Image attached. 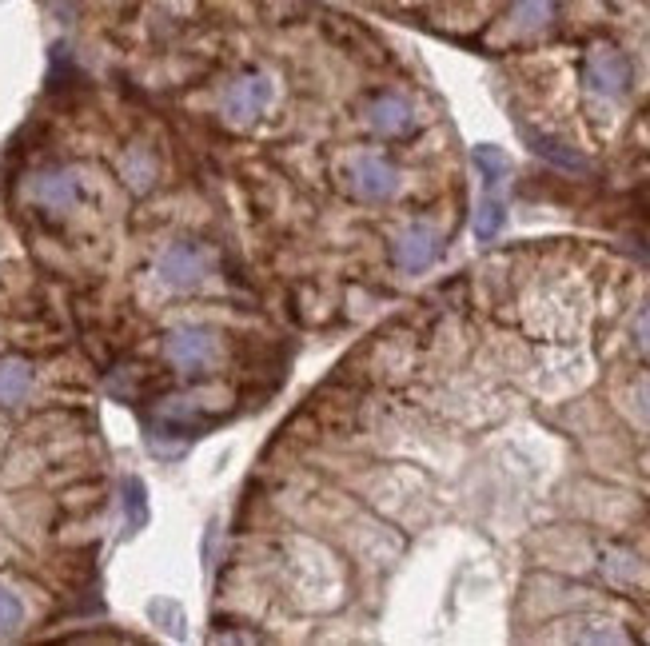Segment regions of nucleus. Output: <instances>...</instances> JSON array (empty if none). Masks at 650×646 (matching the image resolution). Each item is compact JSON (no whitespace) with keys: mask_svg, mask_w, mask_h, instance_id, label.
<instances>
[{"mask_svg":"<svg viewBox=\"0 0 650 646\" xmlns=\"http://www.w3.org/2000/svg\"><path fill=\"white\" fill-rule=\"evenodd\" d=\"M582 81L594 96L603 100H618L630 84V64L615 45H591L587 64H582Z\"/></svg>","mask_w":650,"mask_h":646,"instance_id":"1","label":"nucleus"},{"mask_svg":"<svg viewBox=\"0 0 650 646\" xmlns=\"http://www.w3.org/2000/svg\"><path fill=\"white\" fill-rule=\"evenodd\" d=\"M164 356L176 371L184 375H200V371L212 368L216 359V335L208 327H176L168 339H164Z\"/></svg>","mask_w":650,"mask_h":646,"instance_id":"2","label":"nucleus"},{"mask_svg":"<svg viewBox=\"0 0 650 646\" xmlns=\"http://www.w3.org/2000/svg\"><path fill=\"white\" fill-rule=\"evenodd\" d=\"M272 105V81L264 72H248V76H236L228 88H224L220 112L232 120V124H252L256 116H264V108Z\"/></svg>","mask_w":650,"mask_h":646,"instance_id":"3","label":"nucleus"},{"mask_svg":"<svg viewBox=\"0 0 650 646\" xmlns=\"http://www.w3.org/2000/svg\"><path fill=\"white\" fill-rule=\"evenodd\" d=\"M348 188L368 204H380V200H392L395 188H399V172L384 156H351L348 160Z\"/></svg>","mask_w":650,"mask_h":646,"instance_id":"4","label":"nucleus"},{"mask_svg":"<svg viewBox=\"0 0 650 646\" xmlns=\"http://www.w3.org/2000/svg\"><path fill=\"white\" fill-rule=\"evenodd\" d=\"M204 276H208V252H204L200 243H172V248L160 255V279L168 288L188 291V288H196Z\"/></svg>","mask_w":650,"mask_h":646,"instance_id":"5","label":"nucleus"},{"mask_svg":"<svg viewBox=\"0 0 650 646\" xmlns=\"http://www.w3.org/2000/svg\"><path fill=\"white\" fill-rule=\"evenodd\" d=\"M28 192H33V200L40 208L69 212L72 204L81 200V180H76V172H69V168H45V172L33 176Z\"/></svg>","mask_w":650,"mask_h":646,"instance_id":"6","label":"nucleus"},{"mask_svg":"<svg viewBox=\"0 0 650 646\" xmlns=\"http://www.w3.org/2000/svg\"><path fill=\"white\" fill-rule=\"evenodd\" d=\"M435 255H440V236L423 224H411L395 236V264L404 272H423V267L435 264Z\"/></svg>","mask_w":650,"mask_h":646,"instance_id":"7","label":"nucleus"},{"mask_svg":"<svg viewBox=\"0 0 650 646\" xmlns=\"http://www.w3.org/2000/svg\"><path fill=\"white\" fill-rule=\"evenodd\" d=\"M368 124L380 132V136H404V132H411V124H416V112H411V105H407L404 96H375L372 105H368Z\"/></svg>","mask_w":650,"mask_h":646,"instance_id":"8","label":"nucleus"},{"mask_svg":"<svg viewBox=\"0 0 650 646\" xmlns=\"http://www.w3.org/2000/svg\"><path fill=\"white\" fill-rule=\"evenodd\" d=\"M555 16V0H515L507 12V33L511 36H534L543 33Z\"/></svg>","mask_w":650,"mask_h":646,"instance_id":"9","label":"nucleus"},{"mask_svg":"<svg viewBox=\"0 0 650 646\" xmlns=\"http://www.w3.org/2000/svg\"><path fill=\"white\" fill-rule=\"evenodd\" d=\"M28 387H33V363L21 356L0 359V404L4 407L21 404L24 395H28Z\"/></svg>","mask_w":650,"mask_h":646,"instance_id":"10","label":"nucleus"},{"mask_svg":"<svg viewBox=\"0 0 650 646\" xmlns=\"http://www.w3.org/2000/svg\"><path fill=\"white\" fill-rule=\"evenodd\" d=\"M471 160H476V168L483 172V180H488L491 192H499V188L507 184V176H511V160H507L499 148H491V144H479V148L471 152Z\"/></svg>","mask_w":650,"mask_h":646,"instance_id":"11","label":"nucleus"},{"mask_svg":"<svg viewBox=\"0 0 650 646\" xmlns=\"http://www.w3.org/2000/svg\"><path fill=\"white\" fill-rule=\"evenodd\" d=\"M503 219H507V204H503L499 192L488 188V196L479 200V212H476V236L479 240H495L503 228Z\"/></svg>","mask_w":650,"mask_h":646,"instance_id":"12","label":"nucleus"},{"mask_svg":"<svg viewBox=\"0 0 650 646\" xmlns=\"http://www.w3.org/2000/svg\"><path fill=\"white\" fill-rule=\"evenodd\" d=\"M531 148L543 156V160H551V164H558V168H567V172H587L591 164L582 160L579 152L575 148H567V144H558V140H546V136H531Z\"/></svg>","mask_w":650,"mask_h":646,"instance_id":"13","label":"nucleus"},{"mask_svg":"<svg viewBox=\"0 0 650 646\" xmlns=\"http://www.w3.org/2000/svg\"><path fill=\"white\" fill-rule=\"evenodd\" d=\"M124 507H129L132 527H144V523H148V499H144V483H140V479L124 483Z\"/></svg>","mask_w":650,"mask_h":646,"instance_id":"14","label":"nucleus"},{"mask_svg":"<svg viewBox=\"0 0 650 646\" xmlns=\"http://www.w3.org/2000/svg\"><path fill=\"white\" fill-rule=\"evenodd\" d=\"M21 619H24L21 599H16L9 587H0V635H12V631L21 626Z\"/></svg>","mask_w":650,"mask_h":646,"instance_id":"15","label":"nucleus"},{"mask_svg":"<svg viewBox=\"0 0 650 646\" xmlns=\"http://www.w3.org/2000/svg\"><path fill=\"white\" fill-rule=\"evenodd\" d=\"M630 407H635V416H639L642 428H650V375L635 383V392H630Z\"/></svg>","mask_w":650,"mask_h":646,"instance_id":"16","label":"nucleus"},{"mask_svg":"<svg viewBox=\"0 0 650 646\" xmlns=\"http://www.w3.org/2000/svg\"><path fill=\"white\" fill-rule=\"evenodd\" d=\"M635 344H639V351L650 356V308L635 320Z\"/></svg>","mask_w":650,"mask_h":646,"instance_id":"17","label":"nucleus"}]
</instances>
